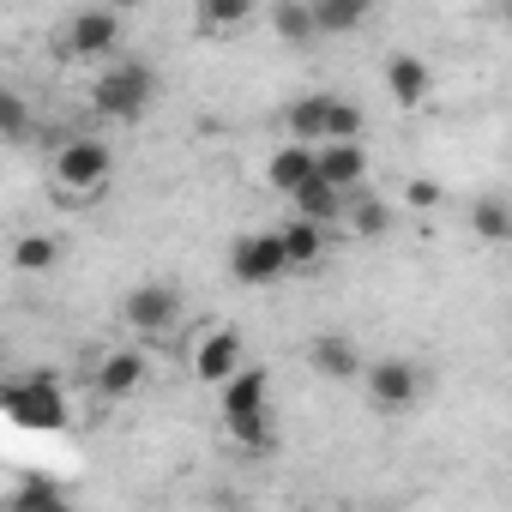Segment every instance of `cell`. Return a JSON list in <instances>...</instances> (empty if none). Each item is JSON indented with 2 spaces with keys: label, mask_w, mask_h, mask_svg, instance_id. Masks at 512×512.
Wrapping results in <instances>:
<instances>
[{
  "label": "cell",
  "mask_w": 512,
  "mask_h": 512,
  "mask_svg": "<svg viewBox=\"0 0 512 512\" xmlns=\"http://www.w3.org/2000/svg\"><path fill=\"white\" fill-rule=\"evenodd\" d=\"M7 506H19V512H25V506H43V512H49V506H61V494H55L43 476H31V482H19V488L7 494Z\"/></svg>",
  "instance_id": "cell-26"
},
{
  "label": "cell",
  "mask_w": 512,
  "mask_h": 512,
  "mask_svg": "<svg viewBox=\"0 0 512 512\" xmlns=\"http://www.w3.org/2000/svg\"><path fill=\"white\" fill-rule=\"evenodd\" d=\"M296 260H290V247H284V229H253L229 247V278L247 284V290H266L278 278H290Z\"/></svg>",
  "instance_id": "cell-5"
},
{
  "label": "cell",
  "mask_w": 512,
  "mask_h": 512,
  "mask_svg": "<svg viewBox=\"0 0 512 512\" xmlns=\"http://www.w3.org/2000/svg\"><path fill=\"white\" fill-rule=\"evenodd\" d=\"M326 139H362V109L350 97H332V115H326Z\"/></svg>",
  "instance_id": "cell-24"
},
{
  "label": "cell",
  "mask_w": 512,
  "mask_h": 512,
  "mask_svg": "<svg viewBox=\"0 0 512 512\" xmlns=\"http://www.w3.org/2000/svg\"><path fill=\"white\" fill-rule=\"evenodd\" d=\"M217 416H223V434L241 446V452H260L272 446V374L266 368H241L217 386Z\"/></svg>",
  "instance_id": "cell-1"
},
{
  "label": "cell",
  "mask_w": 512,
  "mask_h": 512,
  "mask_svg": "<svg viewBox=\"0 0 512 512\" xmlns=\"http://www.w3.org/2000/svg\"><path fill=\"white\" fill-rule=\"evenodd\" d=\"M320 175L338 181L344 193L362 187V175H368V151H362V139H320Z\"/></svg>",
  "instance_id": "cell-15"
},
{
  "label": "cell",
  "mask_w": 512,
  "mask_h": 512,
  "mask_svg": "<svg viewBox=\"0 0 512 512\" xmlns=\"http://www.w3.org/2000/svg\"><path fill=\"white\" fill-rule=\"evenodd\" d=\"M0 133H7L13 145H25V139H31V109H25V97H19V91L0 97Z\"/></svg>",
  "instance_id": "cell-23"
},
{
  "label": "cell",
  "mask_w": 512,
  "mask_h": 512,
  "mask_svg": "<svg viewBox=\"0 0 512 512\" xmlns=\"http://www.w3.org/2000/svg\"><path fill=\"white\" fill-rule=\"evenodd\" d=\"M344 223H350V229H356V235H380V229H386V223H392V211H386V205H380V199H356V205H350V211H344Z\"/></svg>",
  "instance_id": "cell-25"
},
{
  "label": "cell",
  "mask_w": 512,
  "mask_h": 512,
  "mask_svg": "<svg viewBox=\"0 0 512 512\" xmlns=\"http://www.w3.org/2000/svg\"><path fill=\"white\" fill-rule=\"evenodd\" d=\"M284 247H290L296 272L320 266V253H326V223H314V217H296V211H290V223H284Z\"/></svg>",
  "instance_id": "cell-18"
},
{
  "label": "cell",
  "mask_w": 512,
  "mask_h": 512,
  "mask_svg": "<svg viewBox=\"0 0 512 512\" xmlns=\"http://www.w3.org/2000/svg\"><path fill=\"white\" fill-rule=\"evenodd\" d=\"M55 266H61V241H55L49 229H31V235L13 241V272H25V278H49Z\"/></svg>",
  "instance_id": "cell-16"
},
{
  "label": "cell",
  "mask_w": 512,
  "mask_h": 512,
  "mask_svg": "<svg viewBox=\"0 0 512 512\" xmlns=\"http://www.w3.org/2000/svg\"><path fill=\"white\" fill-rule=\"evenodd\" d=\"M308 368L320 374V380H362L368 374V362H362V350H356V338H338V332H320L314 344H308Z\"/></svg>",
  "instance_id": "cell-13"
},
{
  "label": "cell",
  "mask_w": 512,
  "mask_h": 512,
  "mask_svg": "<svg viewBox=\"0 0 512 512\" xmlns=\"http://www.w3.org/2000/svg\"><path fill=\"white\" fill-rule=\"evenodd\" d=\"M151 97H157V73H151L145 61H115V67L97 73V85H91V109H97L103 121H139V115L151 109Z\"/></svg>",
  "instance_id": "cell-3"
},
{
  "label": "cell",
  "mask_w": 512,
  "mask_h": 512,
  "mask_svg": "<svg viewBox=\"0 0 512 512\" xmlns=\"http://www.w3.org/2000/svg\"><path fill=\"white\" fill-rule=\"evenodd\" d=\"M308 175H320V145H308V139H290V145H278V151L266 157V187H272L278 199H290Z\"/></svg>",
  "instance_id": "cell-11"
},
{
  "label": "cell",
  "mask_w": 512,
  "mask_h": 512,
  "mask_svg": "<svg viewBox=\"0 0 512 512\" xmlns=\"http://www.w3.org/2000/svg\"><path fill=\"white\" fill-rule=\"evenodd\" d=\"M121 320H127L139 338H163V332H175V320H181V290H175V284H139V290H127Z\"/></svg>",
  "instance_id": "cell-9"
},
{
  "label": "cell",
  "mask_w": 512,
  "mask_h": 512,
  "mask_svg": "<svg viewBox=\"0 0 512 512\" xmlns=\"http://www.w3.org/2000/svg\"><path fill=\"white\" fill-rule=\"evenodd\" d=\"M380 79H386V97L398 109H410V115L434 103V67L422 55H386L380 61Z\"/></svg>",
  "instance_id": "cell-10"
},
{
  "label": "cell",
  "mask_w": 512,
  "mask_h": 512,
  "mask_svg": "<svg viewBox=\"0 0 512 512\" xmlns=\"http://www.w3.org/2000/svg\"><path fill=\"white\" fill-rule=\"evenodd\" d=\"M404 199H410V211H440V181H428V175H416L410 187H404Z\"/></svg>",
  "instance_id": "cell-27"
},
{
  "label": "cell",
  "mask_w": 512,
  "mask_h": 512,
  "mask_svg": "<svg viewBox=\"0 0 512 512\" xmlns=\"http://www.w3.org/2000/svg\"><path fill=\"white\" fill-rule=\"evenodd\" d=\"M326 115H332V97H296V103L284 109V127H290V139L320 145V139H326Z\"/></svg>",
  "instance_id": "cell-20"
},
{
  "label": "cell",
  "mask_w": 512,
  "mask_h": 512,
  "mask_svg": "<svg viewBox=\"0 0 512 512\" xmlns=\"http://www.w3.org/2000/svg\"><path fill=\"white\" fill-rule=\"evenodd\" d=\"M145 380H151L145 350H109V356L91 368V386H97L103 398H133V392H145Z\"/></svg>",
  "instance_id": "cell-12"
},
{
  "label": "cell",
  "mask_w": 512,
  "mask_h": 512,
  "mask_svg": "<svg viewBox=\"0 0 512 512\" xmlns=\"http://www.w3.org/2000/svg\"><path fill=\"white\" fill-rule=\"evenodd\" d=\"M362 386H368V404H374V410L398 416V410H410V404L422 398V368H416L410 356H386V362H368Z\"/></svg>",
  "instance_id": "cell-7"
},
{
  "label": "cell",
  "mask_w": 512,
  "mask_h": 512,
  "mask_svg": "<svg viewBox=\"0 0 512 512\" xmlns=\"http://www.w3.org/2000/svg\"><path fill=\"white\" fill-rule=\"evenodd\" d=\"M272 31H278L284 43H314V37H320L314 0H278V7H272Z\"/></svg>",
  "instance_id": "cell-21"
},
{
  "label": "cell",
  "mask_w": 512,
  "mask_h": 512,
  "mask_svg": "<svg viewBox=\"0 0 512 512\" xmlns=\"http://www.w3.org/2000/svg\"><path fill=\"white\" fill-rule=\"evenodd\" d=\"M109 175H115V151L103 139H91V133L61 139L55 157H49V181H55L61 199H97L109 187Z\"/></svg>",
  "instance_id": "cell-2"
},
{
  "label": "cell",
  "mask_w": 512,
  "mask_h": 512,
  "mask_svg": "<svg viewBox=\"0 0 512 512\" xmlns=\"http://www.w3.org/2000/svg\"><path fill=\"white\" fill-rule=\"evenodd\" d=\"M103 7H115V13H133V7H145V0H103Z\"/></svg>",
  "instance_id": "cell-28"
},
{
  "label": "cell",
  "mask_w": 512,
  "mask_h": 512,
  "mask_svg": "<svg viewBox=\"0 0 512 512\" xmlns=\"http://www.w3.org/2000/svg\"><path fill=\"white\" fill-rule=\"evenodd\" d=\"M374 13V0H314V25L320 37H356Z\"/></svg>",
  "instance_id": "cell-17"
},
{
  "label": "cell",
  "mask_w": 512,
  "mask_h": 512,
  "mask_svg": "<svg viewBox=\"0 0 512 512\" xmlns=\"http://www.w3.org/2000/svg\"><path fill=\"white\" fill-rule=\"evenodd\" d=\"M61 43H67V55H79V61H103V55H115V43H121V13L115 7H79L67 25H61Z\"/></svg>",
  "instance_id": "cell-8"
},
{
  "label": "cell",
  "mask_w": 512,
  "mask_h": 512,
  "mask_svg": "<svg viewBox=\"0 0 512 512\" xmlns=\"http://www.w3.org/2000/svg\"><path fill=\"white\" fill-rule=\"evenodd\" d=\"M7 416L31 434H61L67 428V392L55 374H19L7 380Z\"/></svg>",
  "instance_id": "cell-4"
},
{
  "label": "cell",
  "mask_w": 512,
  "mask_h": 512,
  "mask_svg": "<svg viewBox=\"0 0 512 512\" xmlns=\"http://www.w3.org/2000/svg\"><path fill=\"white\" fill-rule=\"evenodd\" d=\"M290 211L296 217H314V223H344V211H350V193L338 187V181H326V175H308L296 193H290Z\"/></svg>",
  "instance_id": "cell-14"
},
{
  "label": "cell",
  "mask_w": 512,
  "mask_h": 512,
  "mask_svg": "<svg viewBox=\"0 0 512 512\" xmlns=\"http://www.w3.org/2000/svg\"><path fill=\"white\" fill-rule=\"evenodd\" d=\"M193 19L205 37H229L253 19V0H193Z\"/></svg>",
  "instance_id": "cell-19"
},
{
  "label": "cell",
  "mask_w": 512,
  "mask_h": 512,
  "mask_svg": "<svg viewBox=\"0 0 512 512\" xmlns=\"http://www.w3.org/2000/svg\"><path fill=\"white\" fill-rule=\"evenodd\" d=\"M187 368H193V380L223 386L229 374H241V368H247V344H241V332H235V326H205V332L193 338Z\"/></svg>",
  "instance_id": "cell-6"
},
{
  "label": "cell",
  "mask_w": 512,
  "mask_h": 512,
  "mask_svg": "<svg viewBox=\"0 0 512 512\" xmlns=\"http://www.w3.org/2000/svg\"><path fill=\"white\" fill-rule=\"evenodd\" d=\"M470 229H476V241L506 247V241H512V205H506V199H476V205H470Z\"/></svg>",
  "instance_id": "cell-22"
}]
</instances>
